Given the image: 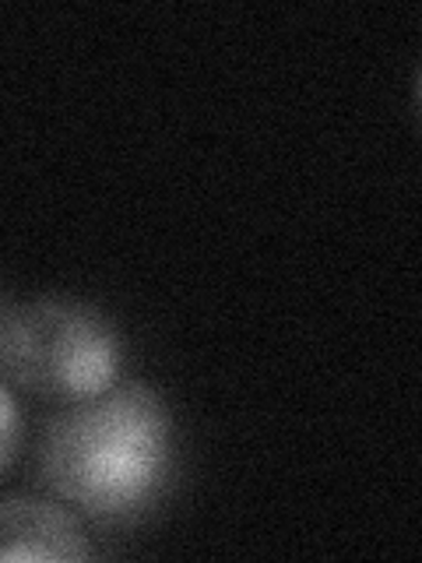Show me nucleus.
<instances>
[{
    "instance_id": "obj_1",
    "label": "nucleus",
    "mask_w": 422,
    "mask_h": 563,
    "mask_svg": "<svg viewBox=\"0 0 422 563\" xmlns=\"http://www.w3.org/2000/svg\"><path fill=\"white\" fill-rule=\"evenodd\" d=\"M176 462V422L152 384H113L110 391L64 405L53 416L35 472L57 500L96 521H131L163 497Z\"/></svg>"
},
{
    "instance_id": "obj_2",
    "label": "nucleus",
    "mask_w": 422,
    "mask_h": 563,
    "mask_svg": "<svg viewBox=\"0 0 422 563\" xmlns=\"http://www.w3.org/2000/svg\"><path fill=\"white\" fill-rule=\"evenodd\" d=\"M0 366L22 391L75 405L116 384L123 339L96 303L46 292L14 307L0 324Z\"/></svg>"
},
{
    "instance_id": "obj_3",
    "label": "nucleus",
    "mask_w": 422,
    "mask_h": 563,
    "mask_svg": "<svg viewBox=\"0 0 422 563\" xmlns=\"http://www.w3.org/2000/svg\"><path fill=\"white\" fill-rule=\"evenodd\" d=\"M92 556L81 521L53 500L0 497V560H60Z\"/></svg>"
},
{
    "instance_id": "obj_4",
    "label": "nucleus",
    "mask_w": 422,
    "mask_h": 563,
    "mask_svg": "<svg viewBox=\"0 0 422 563\" xmlns=\"http://www.w3.org/2000/svg\"><path fill=\"white\" fill-rule=\"evenodd\" d=\"M22 412H18V401L0 384V472H8L14 465L18 451H22Z\"/></svg>"
}]
</instances>
